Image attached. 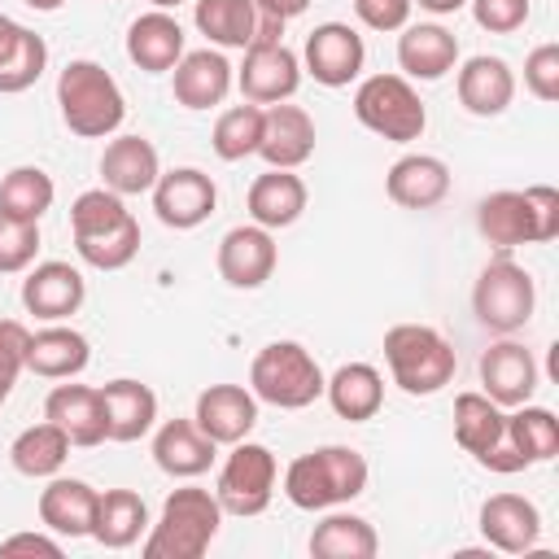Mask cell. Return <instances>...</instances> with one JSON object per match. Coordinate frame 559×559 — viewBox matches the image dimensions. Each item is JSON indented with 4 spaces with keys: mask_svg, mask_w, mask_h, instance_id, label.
Wrapping results in <instances>:
<instances>
[{
    "mask_svg": "<svg viewBox=\"0 0 559 559\" xmlns=\"http://www.w3.org/2000/svg\"><path fill=\"white\" fill-rule=\"evenodd\" d=\"M9 459H13V467H17L22 476H52V472H61V463L70 459V437H66L52 419L31 424V428L17 432Z\"/></svg>",
    "mask_w": 559,
    "mask_h": 559,
    "instance_id": "cell-37",
    "label": "cell"
},
{
    "mask_svg": "<svg viewBox=\"0 0 559 559\" xmlns=\"http://www.w3.org/2000/svg\"><path fill=\"white\" fill-rule=\"evenodd\" d=\"M376 550H380L376 528L362 515H349V511H336V515L319 520L314 533H310V555L314 559H371Z\"/></svg>",
    "mask_w": 559,
    "mask_h": 559,
    "instance_id": "cell-35",
    "label": "cell"
},
{
    "mask_svg": "<svg viewBox=\"0 0 559 559\" xmlns=\"http://www.w3.org/2000/svg\"><path fill=\"white\" fill-rule=\"evenodd\" d=\"M83 275L70 262H39L26 280H22V306L26 314L44 319V323H61L83 306Z\"/></svg>",
    "mask_w": 559,
    "mask_h": 559,
    "instance_id": "cell-17",
    "label": "cell"
},
{
    "mask_svg": "<svg viewBox=\"0 0 559 559\" xmlns=\"http://www.w3.org/2000/svg\"><path fill=\"white\" fill-rule=\"evenodd\" d=\"M524 87L537 100H559V44H537L524 61Z\"/></svg>",
    "mask_w": 559,
    "mask_h": 559,
    "instance_id": "cell-43",
    "label": "cell"
},
{
    "mask_svg": "<svg viewBox=\"0 0 559 559\" xmlns=\"http://www.w3.org/2000/svg\"><path fill=\"white\" fill-rule=\"evenodd\" d=\"M480 533L493 550L502 555H524L537 546L542 533V515L524 493H493L480 507Z\"/></svg>",
    "mask_w": 559,
    "mask_h": 559,
    "instance_id": "cell-18",
    "label": "cell"
},
{
    "mask_svg": "<svg viewBox=\"0 0 559 559\" xmlns=\"http://www.w3.org/2000/svg\"><path fill=\"white\" fill-rule=\"evenodd\" d=\"M533 306H537L533 275H528L520 262H511L507 253H498V258L480 271L476 288H472V310H476L480 328L502 332V336H507V332H520V328L533 319Z\"/></svg>",
    "mask_w": 559,
    "mask_h": 559,
    "instance_id": "cell-9",
    "label": "cell"
},
{
    "mask_svg": "<svg viewBox=\"0 0 559 559\" xmlns=\"http://www.w3.org/2000/svg\"><path fill=\"white\" fill-rule=\"evenodd\" d=\"M306 210V183L293 170H266L249 183V218L266 231L275 227H293Z\"/></svg>",
    "mask_w": 559,
    "mask_h": 559,
    "instance_id": "cell-31",
    "label": "cell"
},
{
    "mask_svg": "<svg viewBox=\"0 0 559 559\" xmlns=\"http://www.w3.org/2000/svg\"><path fill=\"white\" fill-rule=\"evenodd\" d=\"M17 31H22V26H17L13 17H4V13H0V57H4L9 48H13V39H17Z\"/></svg>",
    "mask_w": 559,
    "mask_h": 559,
    "instance_id": "cell-49",
    "label": "cell"
},
{
    "mask_svg": "<svg viewBox=\"0 0 559 559\" xmlns=\"http://www.w3.org/2000/svg\"><path fill=\"white\" fill-rule=\"evenodd\" d=\"M367 489V459L349 445H319L297 454L284 472V493L301 511H328Z\"/></svg>",
    "mask_w": 559,
    "mask_h": 559,
    "instance_id": "cell-3",
    "label": "cell"
},
{
    "mask_svg": "<svg viewBox=\"0 0 559 559\" xmlns=\"http://www.w3.org/2000/svg\"><path fill=\"white\" fill-rule=\"evenodd\" d=\"M26 341H31V332L17 319H0V376L13 384L26 367Z\"/></svg>",
    "mask_w": 559,
    "mask_h": 559,
    "instance_id": "cell-45",
    "label": "cell"
},
{
    "mask_svg": "<svg viewBox=\"0 0 559 559\" xmlns=\"http://www.w3.org/2000/svg\"><path fill=\"white\" fill-rule=\"evenodd\" d=\"M411 4H419V9H428V13H459L467 0H411Z\"/></svg>",
    "mask_w": 559,
    "mask_h": 559,
    "instance_id": "cell-50",
    "label": "cell"
},
{
    "mask_svg": "<svg viewBox=\"0 0 559 559\" xmlns=\"http://www.w3.org/2000/svg\"><path fill=\"white\" fill-rule=\"evenodd\" d=\"M507 437V415L498 402H489L485 393H459L454 397V441L485 467V459L502 445Z\"/></svg>",
    "mask_w": 559,
    "mask_h": 559,
    "instance_id": "cell-32",
    "label": "cell"
},
{
    "mask_svg": "<svg viewBox=\"0 0 559 559\" xmlns=\"http://www.w3.org/2000/svg\"><path fill=\"white\" fill-rule=\"evenodd\" d=\"M236 83H240V96L245 100H253V105H280V100H288L297 92L301 61L284 44H249Z\"/></svg>",
    "mask_w": 559,
    "mask_h": 559,
    "instance_id": "cell-13",
    "label": "cell"
},
{
    "mask_svg": "<svg viewBox=\"0 0 559 559\" xmlns=\"http://www.w3.org/2000/svg\"><path fill=\"white\" fill-rule=\"evenodd\" d=\"M511 96H515V74H511V66L502 57H485L480 52L459 70V100H463L467 114L493 118V114H502L511 105Z\"/></svg>",
    "mask_w": 559,
    "mask_h": 559,
    "instance_id": "cell-29",
    "label": "cell"
},
{
    "mask_svg": "<svg viewBox=\"0 0 559 559\" xmlns=\"http://www.w3.org/2000/svg\"><path fill=\"white\" fill-rule=\"evenodd\" d=\"M192 424L214 441V445H236L253 432L258 424V397L240 384H210L201 397H197V411H192Z\"/></svg>",
    "mask_w": 559,
    "mask_h": 559,
    "instance_id": "cell-14",
    "label": "cell"
},
{
    "mask_svg": "<svg viewBox=\"0 0 559 559\" xmlns=\"http://www.w3.org/2000/svg\"><path fill=\"white\" fill-rule=\"evenodd\" d=\"M100 402H105L109 441H140L157 419V393L140 380H109L100 389Z\"/></svg>",
    "mask_w": 559,
    "mask_h": 559,
    "instance_id": "cell-27",
    "label": "cell"
},
{
    "mask_svg": "<svg viewBox=\"0 0 559 559\" xmlns=\"http://www.w3.org/2000/svg\"><path fill=\"white\" fill-rule=\"evenodd\" d=\"M249 389L258 402H271L280 411H301L314 397H323V371L314 354L297 341H271L253 354Z\"/></svg>",
    "mask_w": 559,
    "mask_h": 559,
    "instance_id": "cell-7",
    "label": "cell"
},
{
    "mask_svg": "<svg viewBox=\"0 0 559 559\" xmlns=\"http://www.w3.org/2000/svg\"><path fill=\"white\" fill-rule=\"evenodd\" d=\"M384 192L402 210H432L450 192V166L441 157H428V153H406L389 166Z\"/></svg>",
    "mask_w": 559,
    "mask_h": 559,
    "instance_id": "cell-20",
    "label": "cell"
},
{
    "mask_svg": "<svg viewBox=\"0 0 559 559\" xmlns=\"http://www.w3.org/2000/svg\"><path fill=\"white\" fill-rule=\"evenodd\" d=\"M162 175V162H157V148L144 140V135H118L105 144L100 153V179L109 192L118 197H140V192H153Z\"/></svg>",
    "mask_w": 559,
    "mask_h": 559,
    "instance_id": "cell-21",
    "label": "cell"
},
{
    "mask_svg": "<svg viewBox=\"0 0 559 559\" xmlns=\"http://www.w3.org/2000/svg\"><path fill=\"white\" fill-rule=\"evenodd\" d=\"M323 393H328V402H332V411L341 419L362 424V419H371L380 411L384 380H380V371L371 362H345V367L332 371V380H323Z\"/></svg>",
    "mask_w": 559,
    "mask_h": 559,
    "instance_id": "cell-33",
    "label": "cell"
},
{
    "mask_svg": "<svg viewBox=\"0 0 559 559\" xmlns=\"http://www.w3.org/2000/svg\"><path fill=\"white\" fill-rule=\"evenodd\" d=\"M472 17L489 35H511L528 22V0H472Z\"/></svg>",
    "mask_w": 559,
    "mask_h": 559,
    "instance_id": "cell-44",
    "label": "cell"
},
{
    "mask_svg": "<svg viewBox=\"0 0 559 559\" xmlns=\"http://www.w3.org/2000/svg\"><path fill=\"white\" fill-rule=\"evenodd\" d=\"M214 205H218V188H214V179H210L205 170H197V166L166 170V175H157V183H153V210H157V218H162L166 227H175V231H188V227L205 223V218L214 214Z\"/></svg>",
    "mask_w": 559,
    "mask_h": 559,
    "instance_id": "cell-11",
    "label": "cell"
},
{
    "mask_svg": "<svg viewBox=\"0 0 559 559\" xmlns=\"http://www.w3.org/2000/svg\"><path fill=\"white\" fill-rule=\"evenodd\" d=\"M127 57L148 70V74H162V70H175V61L183 57V26L166 13V9H153V13H140L127 31Z\"/></svg>",
    "mask_w": 559,
    "mask_h": 559,
    "instance_id": "cell-25",
    "label": "cell"
},
{
    "mask_svg": "<svg viewBox=\"0 0 559 559\" xmlns=\"http://www.w3.org/2000/svg\"><path fill=\"white\" fill-rule=\"evenodd\" d=\"M9 393H13V380H4V376H0V406L9 402Z\"/></svg>",
    "mask_w": 559,
    "mask_h": 559,
    "instance_id": "cell-52",
    "label": "cell"
},
{
    "mask_svg": "<svg viewBox=\"0 0 559 559\" xmlns=\"http://www.w3.org/2000/svg\"><path fill=\"white\" fill-rule=\"evenodd\" d=\"M258 153L275 170H297L314 153V118L301 105H271L262 114V144Z\"/></svg>",
    "mask_w": 559,
    "mask_h": 559,
    "instance_id": "cell-19",
    "label": "cell"
},
{
    "mask_svg": "<svg viewBox=\"0 0 559 559\" xmlns=\"http://www.w3.org/2000/svg\"><path fill=\"white\" fill-rule=\"evenodd\" d=\"M87 358H92L87 336L74 328H61V323L39 328L26 341V371H35L44 380H70L87 367Z\"/></svg>",
    "mask_w": 559,
    "mask_h": 559,
    "instance_id": "cell-30",
    "label": "cell"
},
{
    "mask_svg": "<svg viewBox=\"0 0 559 559\" xmlns=\"http://www.w3.org/2000/svg\"><path fill=\"white\" fill-rule=\"evenodd\" d=\"M301 57H306V70L314 74V83H323V87H345L349 79H358L367 48H362V35H358L354 26H345V22H323V26H314V31L306 35Z\"/></svg>",
    "mask_w": 559,
    "mask_h": 559,
    "instance_id": "cell-12",
    "label": "cell"
},
{
    "mask_svg": "<svg viewBox=\"0 0 559 559\" xmlns=\"http://www.w3.org/2000/svg\"><path fill=\"white\" fill-rule=\"evenodd\" d=\"M52 197H57V188H52L48 170H39V166H13L0 179V214H9V218L39 223L44 210L52 205Z\"/></svg>",
    "mask_w": 559,
    "mask_h": 559,
    "instance_id": "cell-39",
    "label": "cell"
},
{
    "mask_svg": "<svg viewBox=\"0 0 559 559\" xmlns=\"http://www.w3.org/2000/svg\"><path fill=\"white\" fill-rule=\"evenodd\" d=\"M223 507L210 489L183 485L162 502V515L144 542V559H201L218 537Z\"/></svg>",
    "mask_w": 559,
    "mask_h": 559,
    "instance_id": "cell-5",
    "label": "cell"
},
{
    "mask_svg": "<svg viewBox=\"0 0 559 559\" xmlns=\"http://www.w3.org/2000/svg\"><path fill=\"white\" fill-rule=\"evenodd\" d=\"M480 384H485L489 402L524 406L537 389V362L520 341H498L480 354Z\"/></svg>",
    "mask_w": 559,
    "mask_h": 559,
    "instance_id": "cell-16",
    "label": "cell"
},
{
    "mask_svg": "<svg viewBox=\"0 0 559 559\" xmlns=\"http://www.w3.org/2000/svg\"><path fill=\"white\" fill-rule=\"evenodd\" d=\"M35 253H39V223L0 214V275L26 271L35 262Z\"/></svg>",
    "mask_w": 559,
    "mask_h": 559,
    "instance_id": "cell-42",
    "label": "cell"
},
{
    "mask_svg": "<svg viewBox=\"0 0 559 559\" xmlns=\"http://www.w3.org/2000/svg\"><path fill=\"white\" fill-rule=\"evenodd\" d=\"M262 114L266 109H258V105H231L227 114H218L214 135H210L214 153L223 162H245L249 153H258V144H262Z\"/></svg>",
    "mask_w": 559,
    "mask_h": 559,
    "instance_id": "cell-40",
    "label": "cell"
},
{
    "mask_svg": "<svg viewBox=\"0 0 559 559\" xmlns=\"http://www.w3.org/2000/svg\"><path fill=\"white\" fill-rule=\"evenodd\" d=\"M192 22L218 48H249L258 31V4L253 0H197Z\"/></svg>",
    "mask_w": 559,
    "mask_h": 559,
    "instance_id": "cell-36",
    "label": "cell"
},
{
    "mask_svg": "<svg viewBox=\"0 0 559 559\" xmlns=\"http://www.w3.org/2000/svg\"><path fill=\"white\" fill-rule=\"evenodd\" d=\"M70 231L74 249L96 271H122L140 253V223L109 188H87L70 205Z\"/></svg>",
    "mask_w": 559,
    "mask_h": 559,
    "instance_id": "cell-1",
    "label": "cell"
},
{
    "mask_svg": "<svg viewBox=\"0 0 559 559\" xmlns=\"http://www.w3.org/2000/svg\"><path fill=\"white\" fill-rule=\"evenodd\" d=\"M0 555H44V559H61V542L44 537V533H13L0 542Z\"/></svg>",
    "mask_w": 559,
    "mask_h": 559,
    "instance_id": "cell-47",
    "label": "cell"
},
{
    "mask_svg": "<svg viewBox=\"0 0 559 559\" xmlns=\"http://www.w3.org/2000/svg\"><path fill=\"white\" fill-rule=\"evenodd\" d=\"M275 240L266 227L249 223V227H231L218 240V275L231 288H262L275 271Z\"/></svg>",
    "mask_w": 559,
    "mask_h": 559,
    "instance_id": "cell-15",
    "label": "cell"
},
{
    "mask_svg": "<svg viewBox=\"0 0 559 559\" xmlns=\"http://www.w3.org/2000/svg\"><path fill=\"white\" fill-rule=\"evenodd\" d=\"M271 493H275V454L258 441H236L214 485L218 507L245 520V515H262L271 507Z\"/></svg>",
    "mask_w": 559,
    "mask_h": 559,
    "instance_id": "cell-10",
    "label": "cell"
},
{
    "mask_svg": "<svg viewBox=\"0 0 559 559\" xmlns=\"http://www.w3.org/2000/svg\"><path fill=\"white\" fill-rule=\"evenodd\" d=\"M507 441L511 450L533 467V463H546L559 454V419L546 411V406H520L515 415H507Z\"/></svg>",
    "mask_w": 559,
    "mask_h": 559,
    "instance_id": "cell-38",
    "label": "cell"
},
{
    "mask_svg": "<svg viewBox=\"0 0 559 559\" xmlns=\"http://www.w3.org/2000/svg\"><path fill=\"white\" fill-rule=\"evenodd\" d=\"M354 9L371 31H402L411 17V0H354Z\"/></svg>",
    "mask_w": 559,
    "mask_h": 559,
    "instance_id": "cell-46",
    "label": "cell"
},
{
    "mask_svg": "<svg viewBox=\"0 0 559 559\" xmlns=\"http://www.w3.org/2000/svg\"><path fill=\"white\" fill-rule=\"evenodd\" d=\"M476 227L493 249H515V245H542L559 236V192L546 183H533L524 192H489L476 205Z\"/></svg>",
    "mask_w": 559,
    "mask_h": 559,
    "instance_id": "cell-2",
    "label": "cell"
},
{
    "mask_svg": "<svg viewBox=\"0 0 559 559\" xmlns=\"http://www.w3.org/2000/svg\"><path fill=\"white\" fill-rule=\"evenodd\" d=\"M231 92V66L223 52L197 48L175 61V100L183 109H210Z\"/></svg>",
    "mask_w": 559,
    "mask_h": 559,
    "instance_id": "cell-26",
    "label": "cell"
},
{
    "mask_svg": "<svg viewBox=\"0 0 559 559\" xmlns=\"http://www.w3.org/2000/svg\"><path fill=\"white\" fill-rule=\"evenodd\" d=\"M57 105H61V122L83 140H105L127 118V100L114 74L96 61H70L57 74Z\"/></svg>",
    "mask_w": 559,
    "mask_h": 559,
    "instance_id": "cell-4",
    "label": "cell"
},
{
    "mask_svg": "<svg viewBox=\"0 0 559 559\" xmlns=\"http://www.w3.org/2000/svg\"><path fill=\"white\" fill-rule=\"evenodd\" d=\"M354 114L367 131L393 140V144H411L424 135L428 127V114H424V100L419 92L402 79V74H371L358 83L354 92Z\"/></svg>",
    "mask_w": 559,
    "mask_h": 559,
    "instance_id": "cell-8",
    "label": "cell"
},
{
    "mask_svg": "<svg viewBox=\"0 0 559 559\" xmlns=\"http://www.w3.org/2000/svg\"><path fill=\"white\" fill-rule=\"evenodd\" d=\"M153 463L166 472V476H179V480H192L201 472H210L214 463V441L192 424V419H166L153 437Z\"/></svg>",
    "mask_w": 559,
    "mask_h": 559,
    "instance_id": "cell-24",
    "label": "cell"
},
{
    "mask_svg": "<svg viewBox=\"0 0 559 559\" xmlns=\"http://www.w3.org/2000/svg\"><path fill=\"white\" fill-rule=\"evenodd\" d=\"M44 66H48V44L35 35V31H17V39H13V48L0 57V92L4 96H13V92H26L39 74H44Z\"/></svg>",
    "mask_w": 559,
    "mask_h": 559,
    "instance_id": "cell-41",
    "label": "cell"
},
{
    "mask_svg": "<svg viewBox=\"0 0 559 559\" xmlns=\"http://www.w3.org/2000/svg\"><path fill=\"white\" fill-rule=\"evenodd\" d=\"M157 9H175V4H183V0H153Z\"/></svg>",
    "mask_w": 559,
    "mask_h": 559,
    "instance_id": "cell-53",
    "label": "cell"
},
{
    "mask_svg": "<svg viewBox=\"0 0 559 559\" xmlns=\"http://www.w3.org/2000/svg\"><path fill=\"white\" fill-rule=\"evenodd\" d=\"M384 362L393 371V384L411 397H432L454 380V349L450 341L428 323H397L384 332Z\"/></svg>",
    "mask_w": 559,
    "mask_h": 559,
    "instance_id": "cell-6",
    "label": "cell"
},
{
    "mask_svg": "<svg viewBox=\"0 0 559 559\" xmlns=\"http://www.w3.org/2000/svg\"><path fill=\"white\" fill-rule=\"evenodd\" d=\"M44 419H52L70 445H100L109 441L105 437V402H100V389H87V384H57L44 402Z\"/></svg>",
    "mask_w": 559,
    "mask_h": 559,
    "instance_id": "cell-22",
    "label": "cell"
},
{
    "mask_svg": "<svg viewBox=\"0 0 559 559\" xmlns=\"http://www.w3.org/2000/svg\"><path fill=\"white\" fill-rule=\"evenodd\" d=\"M459 61V39L437 26V22H419V26H402V39H397V66L411 74V79H445Z\"/></svg>",
    "mask_w": 559,
    "mask_h": 559,
    "instance_id": "cell-23",
    "label": "cell"
},
{
    "mask_svg": "<svg viewBox=\"0 0 559 559\" xmlns=\"http://www.w3.org/2000/svg\"><path fill=\"white\" fill-rule=\"evenodd\" d=\"M96 489L87 480L74 476H57L48 480V489L39 493V520L61 533V537H92V520H96Z\"/></svg>",
    "mask_w": 559,
    "mask_h": 559,
    "instance_id": "cell-28",
    "label": "cell"
},
{
    "mask_svg": "<svg viewBox=\"0 0 559 559\" xmlns=\"http://www.w3.org/2000/svg\"><path fill=\"white\" fill-rule=\"evenodd\" d=\"M253 4H258V13L280 17V22H288V17H297V13L310 9V0H253Z\"/></svg>",
    "mask_w": 559,
    "mask_h": 559,
    "instance_id": "cell-48",
    "label": "cell"
},
{
    "mask_svg": "<svg viewBox=\"0 0 559 559\" xmlns=\"http://www.w3.org/2000/svg\"><path fill=\"white\" fill-rule=\"evenodd\" d=\"M148 528V507L135 489H105L96 498V520H92V537L105 550H127L140 542V533Z\"/></svg>",
    "mask_w": 559,
    "mask_h": 559,
    "instance_id": "cell-34",
    "label": "cell"
},
{
    "mask_svg": "<svg viewBox=\"0 0 559 559\" xmlns=\"http://www.w3.org/2000/svg\"><path fill=\"white\" fill-rule=\"evenodd\" d=\"M26 4H31V9H39V13H57L66 0H26Z\"/></svg>",
    "mask_w": 559,
    "mask_h": 559,
    "instance_id": "cell-51",
    "label": "cell"
}]
</instances>
